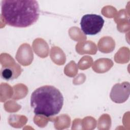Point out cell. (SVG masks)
Segmentation results:
<instances>
[{"label":"cell","mask_w":130,"mask_h":130,"mask_svg":"<svg viewBox=\"0 0 130 130\" xmlns=\"http://www.w3.org/2000/svg\"><path fill=\"white\" fill-rule=\"evenodd\" d=\"M40 9L34 0H3L1 3V16L5 23L16 27H26L38 19Z\"/></svg>","instance_id":"1"},{"label":"cell","mask_w":130,"mask_h":130,"mask_svg":"<svg viewBox=\"0 0 130 130\" xmlns=\"http://www.w3.org/2000/svg\"><path fill=\"white\" fill-rule=\"evenodd\" d=\"M63 104V97L54 86L45 85L36 89L30 97V105L37 115L50 117L59 113Z\"/></svg>","instance_id":"2"},{"label":"cell","mask_w":130,"mask_h":130,"mask_svg":"<svg viewBox=\"0 0 130 130\" xmlns=\"http://www.w3.org/2000/svg\"><path fill=\"white\" fill-rule=\"evenodd\" d=\"M104 22L103 17L99 15L86 14L81 19V28L86 35H95L101 31Z\"/></svg>","instance_id":"3"},{"label":"cell","mask_w":130,"mask_h":130,"mask_svg":"<svg viewBox=\"0 0 130 130\" xmlns=\"http://www.w3.org/2000/svg\"><path fill=\"white\" fill-rule=\"evenodd\" d=\"M129 95V83L124 82L115 84L111 91V99L116 103L124 102Z\"/></svg>","instance_id":"4"},{"label":"cell","mask_w":130,"mask_h":130,"mask_svg":"<svg viewBox=\"0 0 130 130\" xmlns=\"http://www.w3.org/2000/svg\"><path fill=\"white\" fill-rule=\"evenodd\" d=\"M16 71L19 72L18 70L16 71L15 68L8 66L3 67L1 69V75L3 79L9 81L16 78L19 75V74L16 73Z\"/></svg>","instance_id":"5"}]
</instances>
